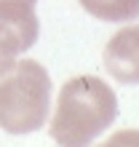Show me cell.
I'll list each match as a JSON object with an SVG mask.
<instances>
[{
    "label": "cell",
    "instance_id": "obj_6",
    "mask_svg": "<svg viewBox=\"0 0 139 147\" xmlns=\"http://www.w3.org/2000/svg\"><path fill=\"white\" fill-rule=\"evenodd\" d=\"M13 62H16L13 56H8V54H3V51H0V75L11 70V67H13Z\"/></svg>",
    "mask_w": 139,
    "mask_h": 147
},
{
    "label": "cell",
    "instance_id": "obj_2",
    "mask_svg": "<svg viewBox=\"0 0 139 147\" xmlns=\"http://www.w3.org/2000/svg\"><path fill=\"white\" fill-rule=\"evenodd\" d=\"M51 107V75L35 59L13 62L0 75V128L30 134L46 123Z\"/></svg>",
    "mask_w": 139,
    "mask_h": 147
},
{
    "label": "cell",
    "instance_id": "obj_5",
    "mask_svg": "<svg viewBox=\"0 0 139 147\" xmlns=\"http://www.w3.org/2000/svg\"><path fill=\"white\" fill-rule=\"evenodd\" d=\"M91 16L102 22H131L139 19V0H78Z\"/></svg>",
    "mask_w": 139,
    "mask_h": 147
},
{
    "label": "cell",
    "instance_id": "obj_3",
    "mask_svg": "<svg viewBox=\"0 0 139 147\" xmlns=\"http://www.w3.org/2000/svg\"><path fill=\"white\" fill-rule=\"evenodd\" d=\"M38 0H0V51L19 56L38 40L40 24L35 16Z\"/></svg>",
    "mask_w": 139,
    "mask_h": 147
},
{
    "label": "cell",
    "instance_id": "obj_4",
    "mask_svg": "<svg viewBox=\"0 0 139 147\" xmlns=\"http://www.w3.org/2000/svg\"><path fill=\"white\" fill-rule=\"evenodd\" d=\"M104 67L118 83H139V24L118 30L104 46Z\"/></svg>",
    "mask_w": 139,
    "mask_h": 147
},
{
    "label": "cell",
    "instance_id": "obj_1",
    "mask_svg": "<svg viewBox=\"0 0 139 147\" xmlns=\"http://www.w3.org/2000/svg\"><path fill=\"white\" fill-rule=\"evenodd\" d=\"M118 115V96L102 78L78 75L59 88L51 118V139L64 147H83L107 131Z\"/></svg>",
    "mask_w": 139,
    "mask_h": 147
}]
</instances>
